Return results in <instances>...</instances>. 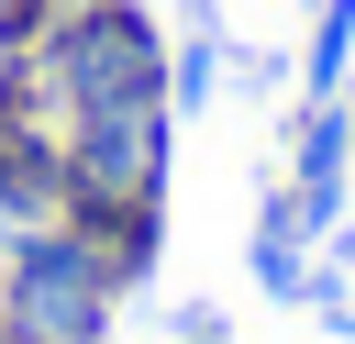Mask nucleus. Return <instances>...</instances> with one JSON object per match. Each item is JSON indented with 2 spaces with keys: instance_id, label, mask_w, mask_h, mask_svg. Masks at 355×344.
I'll list each match as a JSON object with an SVG mask.
<instances>
[{
  "instance_id": "7",
  "label": "nucleus",
  "mask_w": 355,
  "mask_h": 344,
  "mask_svg": "<svg viewBox=\"0 0 355 344\" xmlns=\"http://www.w3.org/2000/svg\"><path fill=\"white\" fill-rule=\"evenodd\" d=\"M178 11H189V33H211V11H222V0H178Z\"/></svg>"
},
{
  "instance_id": "8",
  "label": "nucleus",
  "mask_w": 355,
  "mask_h": 344,
  "mask_svg": "<svg viewBox=\"0 0 355 344\" xmlns=\"http://www.w3.org/2000/svg\"><path fill=\"white\" fill-rule=\"evenodd\" d=\"M333 100H344V122H355V78H344V89H333Z\"/></svg>"
},
{
  "instance_id": "3",
  "label": "nucleus",
  "mask_w": 355,
  "mask_h": 344,
  "mask_svg": "<svg viewBox=\"0 0 355 344\" xmlns=\"http://www.w3.org/2000/svg\"><path fill=\"white\" fill-rule=\"evenodd\" d=\"M166 178H178L166 89L67 111V222H166Z\"/></svg>"
},
{
  "instance_id": "6",
  "label": "nucleus",
  "mask_w": 355,
  "mask_h": 344,
  "mask_svg": "<svg viewBox=\"0 0 355 344\" xmlns=\"http://www.w3.org/2000/svg\"><path fill=\"white\" fill-rule=\"evenodd\" d=\"M222 55H233L222 33H189V44H166V111H178V122H189V111L222 89Z\"/></svg>"
},
{
  "instance_id": "4",
  "label": "nucleus",
  "mask_w": 355,
  "mask_h": 344,
  "mask_svg": "<svg viewBox=\"0 0 355 344\" xmlns=\"http://www.w3.org/2000/svg\"><path fill=\"white\" fill-rule=\"evenodd\" d=\"M344 166H355V122H344V100H311L300 133H288V189H300V222L311 233L344 222Z\"/></svg>"
},
{
  "instance_id": "1",
  "label": "nucleus",
  "mask_w": 355,
  "mask_h": 344,
  "mask_svg": "<svg viewBox=\"0 0 355 344\" xmlns=\"http://www.w3.org/2000/svg\"><path fill=\"white\" fill-rule=\"evenodd\" d=\"M122 266L89 222H33L0 244V344H111Z\"/></svg>"
},
{
  "instance_id": "2",
  "label": "nucleus",
  "mask_w": 355,
  "mask_h": 344,
  "mask_svg": "<svg viewBox=\"0 0 355 344\" xmlns=\"http://www.w3.org/2000/svg\"><path fill=\"white\" fill-rule=\"evenodd\" d=\"M55 111H100V100H155L166 89V22L144 0H67L22 55H11Z\"/></svg>"
},
{
  "instance_id": "5",
  "label": "nucleus",
  "mask_w": 355,
  "mask_h": 344,
  "mask_svg": "<svg viewBox=\"0 0 355 344\" xmlns=\"http://www.w3.org/2000/svg\"><path fill=\"white\" fill-rule=\"evenodd\" d=\"M300 78H311V100H333V89L355 78V0H311V55H300Z\"/></svg>"
}]
</instances>
